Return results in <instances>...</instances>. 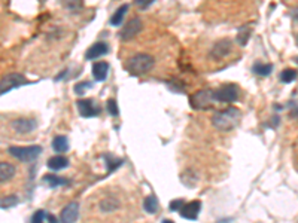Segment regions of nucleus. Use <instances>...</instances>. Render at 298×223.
<instances>
[{
    "mask_svg": "<svg viewBox=\"0 0 298 223\" xmlns=\"http://www.w3.org/2000/svg\"><path fill=\"white\" fill-rule=\"evenodd\" d=\"M155 0H134V4L139 7V9H148Z\"/></svg>",
    "mask_w": 298,
    "mask_h": 223,
    "instance_id": "2f4dec72",
    "label": "nucleus"
},
{
    "mask_svg": "<svg viewBox=\"0 0 298 223\" xmlns=\"http://www.w3.org/2000/svg\"><path fill=\"white\" fill-rule=\"evenodd\" d=\"M127 10H128V4H122L121 7H118L116 9V12L112 15V18H110V24L112 25H119L121 22H122V19H124V16H125V13H127Z\"/></svg>",
    "mask_w": 298,
    "mask_h": 223,
    "instance_id": "412c9836",
    "label": "nucleus"
},
{
    "mask_svg": "<svg viewBox=\"0 0 298 223\" xmlns=\"http://www.w3.org/2000/svg\"><path fill=\"white\" fill-rule=\"evenodd\" d=\"M184 206H185L184 200H173V201L170 203V212H178V210L181 212Z\"/></svg>",
    "mask_w": 298,
    "mask_h": 223,
    "instance_id": "7c9ffc66",
    "label": "nucleus"
},
{
    "mask_svg": "<svg viewBox=\"0 0 298 223\" xmlns=\"http://www.w3.org/2000/svg\"><path fill=\"white\" fill-rule=\"evenodd\" d=\"M7 152L13 158L19 159L21 162H31L39 158V155L42 153V147L37 144H34V146H10L7 149Z\"/></svg>",
    "mask_w": 298,
    "mask_h": 223,
    "instance_id": "7ed1b4c3",
    "label": "nucleus"
},
{
    "mask_svg": "<svg viewBox=\"0 0 298 223\" xmlns=\"http://www.w3.org/2000/svg\"><path fill=\"white\" fill-rule=\"evenodd\" d=\"M45 218H46V212H45V210H37V212H34V215L31 216L30 223H43L45 222Z\"/></svg>",
    "mask_w": 298,
    "mask_h": 223,
    "instance_id": "c85d7f7f",
    "label": "nucleus"
},
{
    "mask_svg": "<svg viewBox=\"0 0 298 223\" xmlns=\"http://www.w3.org/2000/svg\"><path fill=\"white\" fill-rule=\"evenodd\" d=\"M48 168L52 170V171H60L63 168H66L69 165V159L64 158V156H52L48 159Z\"/></svg>",
    "mask_w": 298,
    "mask_h": 223,
    "instance_id": "f3484780",
    "label": "nucleus"
},
{
    "mask_svg": "<svg viewBox=\"0 0 298 223\" xmlns=\"http://www.w3.org/2000/svg\"><path fill=\"white\" fill-rule=\"evenodd\" d=\"M76 106L79 114L84 117H94L100 113V109L94 105V100H78Z\"/></svg>",
    "mask_w": 298,
    "mask_h": 223,
    "instance_id": "9b49d317",
    "label": "nucleus"
},
{
    "mask_svg": "<svg viewBox=\"0 0 298 223\" xmlns=\"http://www.w3.org/2000/svg\"><path fill=\"white\" fill-rule=\"evenodd\" d=\"M297 45H298V36H297Z\"/></svg>",
    "mask_w": 298,
    "mask_h": 223,
    "instance_id": "e433bc0d",
    "label": "nucleus"
},
{
    "mask_svg": "<svg viewBox=\"0 0 298 223\" xmlns=\"http://www.w3.org/2000/svg\"><path fill=\"white\" fill-rule=\"evenodd\" d=\"M10 126L15 132L18 134H28L31 131L36 129L37 123L34 119H28V117H18V119H13L10 122Z\"/></svg>",
    "mask_w": 298,
    "mask_h": 223,
    "instance_id": "1a4fd4ad",
    "label": "nucleus"
},
{
    "mask_svg": "<svg viewBox=\"0 0 298 223\" xmlns=\"http://www.w3.org/2000/svg\"><path fill=\"white\" fill-rule=\"evenodd\" d=\"M78 216H79V204L70 203L61 210L60 221H61V223H75L78 221Z\"/></svg>",
    "mask_w": 298,
    "mask_h": 223,
    "instance_id": "9d476101",
    "label": "nucleus"
},
{
    "mask_svg": "<svg viewBox=\"0 0 298 223\" xmlns=\"http://www.w3.org/2000/svg\"><path fill=\"white\" fill-rule=\"evenodd\" d=\"M52 149L58 153H64L69 150V141L64 135H57L52 140Z\"/></svg>",
    "mask_w": 298,
    "mask_h": 223,
    "instance_id": "a211bd4d",
    "label": "nucleus"
},
{
    "mask_svg": "<svg viewBox=\"0 0 298 223\" xmlns=\"http://www.w3.org/2000/svg\"><path fill=\"white\" fill-rule=\"evenodd\" d=\"M121 206L119 200L118 198H113V197H106L100 201V210L103 213H110V212H115L118 210Z\"/></svg>",
    "mask_w": 298,
    "mask_h": 223,
    "instance_id": "2eb2a0df",
    "label": "nucleus"
},
{
    "mask_svg": "<svg viewBox=\"0 0 298 223\" xmlns=\"http://www.w3.org/2000/svg\"><path fill=\"white\" fill-rule=\"evenodd\" d=\"M16 204H18V198L15 195H7L1 198V209H10V207H15Z\"/></svg>",
    "mask_w": 298,
    "mask_h": 223,
    "instance_id": "a878e982",
    "label": "nucleus"
},
{
    "mask_svg": "<svg viewBox=\"0 0 298 223\" xmlns=\"http://www.w3.org/2000/svg\"><path fill=\"white\" fill-rule=\"evenodd\" d=\"M200 210H201V201L196 200V201H191L188 204H185L181 210V216L188 219V221H196L197 216H199Z\"/></svg>",
    "mask_w": 298,
    "mask_h": 223,
    "instance_id": "f8f14e48",
    "label": "nucleus"
},
{
    "mask_svg": "<svg viewBox=\"0 0 298 223\" xmlns=\"http://www.w3.org/2000/svg\"><path fill=\"white\" fill-rule=\"evenodd\" d=\"M107 72H109V64L106 61H97L93 64V76L97 82L106 81Z\"/></svg>",
    "mask_w": 298,
    "mask_h": 223,
    "instance_id": "4468645a",
    "label": "nucleus"
},
{
    "mask_svg": "<svg viewBox=\"0 0 298 223\" xmlns=\"http://www.w3.org/2000/svg\"><path fill=\"white\" fill-rule=\"evenodd\" d=\"M294 18H296V19H298V9H296V10H294Z\"/></svg>",
    "mask_w": 298,
    "mask_h": 223,
    "instance_id": "f704fd0d",
    "label": "nucleus"
},
{
    "mask_svg": "<svg viewBox=\"0 0 298 223\" xmlns=\"http://www.w3.org/2000/svg\"><path fill=\"white\" fill-rule=\"evenodd\" d=\"M251 33H252V30H251L249 27H242V28L239 30V33H237V42H239L242 46H245V45L248 43L249 37H251Z\"/></svg>",
    "mask_w": 298,
    "mask_h": 223,
    "instance_id": "393cba45",
    "label": "nucleus"
},
{
    "mask_svg": "<svg viewBox=\"0 0 298 223\" xmlns=\"http://www.w3.org/2000/svg\"><path fill=\"white\" fill-rule=\"evenodd\" d=\"M107 52H109L107 43H106V42H97V43H94V45L87 51L85 58H87V60H94V58H99V57L107 54Z\"/></svg>",
    "mask_w": 298,
    "mask_h": 223,
    "instance_id": "ddd939ff",
    "label": "nucleus"
},
{
    "mask_svg": "<svg viewBox=\"0 0 298 223\" xmlns=\"http://www.w3.org/2000/svg\"><path fill=\"white\" fill-rule=\"evenodd\" d=\"M297 70H294V69H285L281 73V81L284 84H291V82H294L297 79Z\"/></svg>",
    "mask_w": 298,
    "mask_h": 223,
    "instance_id": "b1692460",
    "label": "nucleus"
},
{
    "mask_svg": "<svg viewBox=\"0 0 298 223\" xmlns=\"http://www.w3.org/2000/svg\"><path fill=\"white\" fill-rule=\"evenodd\" d=\"M43 182H45L49 188H57V186H63V185L67 183L66 179L58 177V176H55V174H46V176H43Z\"/></svg>",
    "mask_w": 298,
    "mask_h": 223,
    "instance_id": "aec40b11",
    "label": "nucleus"
},
{
    "mask_svg": "<svg viewBox=\"0 0 298 223\" xmlns=\"http://www.w3.org/2000/svg\"><path fill=\"white\" fill-rule=\"evenodd\" d=\"M273 70V66L272 64H264V63H255L254 67H252V72L258 76H269Z\"/></svg>",
    "mask_w": 298,
    "mask_h": 223,
    "instance_id": "4be33fe9",
    "label": "nucleus"
},
{
    "mask_svg": "<svg viewBox=\"0 0 298 223\" xmlns=\"http://www.w3.org/2000/svg\"><path fill=\"white\" fill-rule=\"evenodd\" d=\"M293 109H291V117H298V103H291Z\"/></svg>",
    "mask_w": 298,
    "mask_h": 223,
    "instance_id": "473e14b6",
    "label": "nucleus"
},
{
    "mask_svg": "<svg viewBox=\"0 0 298 223\" xmlns=\"http://www.w3.org/2000/svg\"><path fill=\"white\" fill-rule=\"evenodd\" d=\"M15 176V167L10 164V162H1L0 164V182L1 183H6L9 182L12 177Z\"/></svg>",
    "mask_w": 298,
    "mask_h": 223,
    "instance_id": "dca6fc26",
    "label": "nucleus"
},
{
    "mask_svg": "<svg viewBox=\"0 0 298 223\" xmlns=\"http://www.w3.org/2000/svg\"><path fill=\"white\" fill-rule=\"evenodd\" d=\"M30 84V81H27L22 75H19V73H10V75H4L3 78H1V82H0V93L1 94H4V93H7V91H10V90H13V88H19V87H22V85H28Z\"/></svg>",
    "mask_w": 298,
    "mask_h": 223,
    "instance_id": "423d86ee",
    "label": "nucleus"
},
{
    "mask_svg": "<svg viewBox=\"0 0 298 223\" xmlns=\"http://www.w3.org/2000/svg\"><path fill=\"white\" fill-rule=\"evenodd\" d=\"M106 109L109 112V114L112 116H118L119 114V111H118V106H116V102L113 99H109L107 103H106Z\"/></svg>",
    "mask_w": 298,
    "mask_h": 223,
    "instance_id": "c756f323",
    "label": "nucleus"
},
{
    "mask_svg": "<svg viewBox=\"0 0 298 223\" xmlns=\"http://www.w3.org/2000/svg\"><path fill=\"white\" fill-rule=\"evenodd\" d=\"M143 207H145V212L149 213V215H155L158 212V200L155 195H149L145 198L143 201Z\"/></svg>",
    "mask_w": 298,
    "mask_h": 223,
    "instance_id": "6ab92c4d",
    "label": "nucleus"
},
{
    "mask_svg": "<svg viewBox=\"0 0 298 223\" xmlns=\"http://www.w3.org/2000/svg\"><path fill=\"white\" fill-rule=\"evenodd\" d=\"M242 119V113L236 108H227L225 111L216 112L212 117V123L219 131H231L234 129Z\"/></svg>",
    "mask_w": 298,
    "mask_h": 223,
    "instance_id": "f257e3e1",
    "label": "nucleus"
},
{
    "mask_svg": "<svg viewBox=\"0 0 298 223\" xmlns=\"http://www.w3.org/2000/svg\"><path fill=\"white\" fill-rule=\"evenodd\" d=\"M104 161L107 164V171H115L119 165H122V159H118V158H109Z\"/></svg>",
    "mask_w": 298,
    "mask_h": 223,
    "instance_id": "cd10ccee",
    "label": "nucleus"
},
{
    "mask_svg": "<svg viewBox=\"0 0 298 223\" xmlns=\"http://www.w3.org/2000/svg\"><path fill=\"white\" fill-rule=\"evenodd\" d=\"M215 100V91L213 90H200L196 94L191 96L190 99V105L193 109L196 111H204V109H209L212 105H213Z\"/></svg>",
    "mask_w": 298,
    "mask_h": 223,
    "instance_id": "20e7f679",
    "label": "nucleus"
},
{
    "mask_svg": "<svg viewBox=\"0 0 298 223\" xmlns=\"http://www.w3.org/2000/svg\"><path fill=\"white\" fill-rule=\"evenodd\" d=\"M140 30H142V21H140V18H133V19H130V21L125 24V27L121 30L119 37H121L124 42L131 40V39H134V37L139 34Z\"/></svg>",
    "mask_w": 298,
    "mask_h": 223,
    "instance_id": "6e6552de",
    "label": "nucleus"
},
{
    "mask_svg": "<svg viewBox=\"0 0 298 223\" xmlns=\"http://www.w3.org/2000/svg\"><path fill=\"white\" fill-rule=\"evenodd\" d=\"M91 87H93V84L88 82V81L79 82V84L75 85V93H76L78 96H82V94H85V91H87L88 88H91Z\"/></svg>",
    "mask_w": 298,
    "mask_h": 223,
    "instance_id": "bb28decb",
    "label": "nucleus"
},
{
    "mask_svg": "<svg viewBox=\"0 0 298 223\" xmlns=\"http://www.w3.org/2000/svg\"><path fill=\"white\" fill-rule=\"evenodd\" d=\"M48 222H49V223H57V219H55L54 216H51V215H49V216H48Z\"/></svg>",
    "mask_w": 298,
    "mask_h": 223,
    "instance_id": "72a5a7b5",
    "label": "nucleus"
},
{
    "mask_svg": "<svg viewBox=\"0 0 298 223\" xmlns=\"http://www.w3.org/2000/svg\"><path fill=\"white\" fill-rule=\"evenodd\" d=\"M239 99V90L236 85H224L215 91V100L221 103H234Z\"/></svg>",
    "mask_w": 298,
    "mask_h": 223,
    "instance_id": "0eeeda50",
    "label": "nucleus"
},
{
    "mask_svg": "<svg viewBox=\"0 0 298 223\" xmlns=\"http://www.w3.org/2000/svg\"><path fill=\"white\" fill-rule=\"evenodd\" d=\"M233 49H234L233 40H230V39H222V40H218V42L212 46L209 55H210L212 60L221 61V60H224L225 57H228V55L233 52Z\"/></svg>",
    "mask_w": 298,
    "mask_h": 223,
    "instance_id": "39448f33",
    "label": "nucleus"
},
{
    "mask_svg": "<svg viewBox=\"0 0 298 223\" xmlns=\"http://www.w3.org/2000/svg\"><path fill=\"white\" fill-rule=\"evenodd\" d=\"M161 223H173V222H172V221H167V219H166V221H163Z\"/></svg>",
    "mask_w": 298,
    "mask_h": 223,
    "instance_id": "c9c22d12",
    "label": "nucleus"
},
{
    "mask_svg": "<svg viewBox=\"0 0 298 223\" xmlns=\"http://www.w3.org/2000/svg\"><path fill=\"white\" fill-rule=\"evenodd\" d=\"M155 61H154V57L149 55V54H136L133 57H130L124 67L125 70L133 75V76H142V75H146L148 72L152 70Z\"/></svg>",
    "mask_w": 298,
    "mask_h": 223,
    "instance_id": "f03ea898",
    "label": "nucleus"
},
{
    "mask_svg": "<svg viewBox=\"0 0 298 223\" xmlns=\"http://www.w3.org/2000/svg\"><path fill=\"white\" fill-rule=\"evenodd\" d=\"M61 6L67 10H79L84 4V0H60Z\"/></svg>",
    "mask_w": 298,
    "mask_h": 223,
    "instance_id": "5701e85b",
    "label": "nucleus"
}]
</instances>
